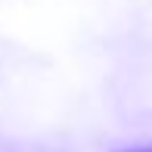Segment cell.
Returning <instances> with one entry per match:
<instances>
[{"instance_id":"obj_1","label":"cell","mask_w":152,"mask_h":152,"mask_svg":"<svg viewBox=\"0 0 152 152\" xmlns=\"http://www.w3.org/2000/svg\"><path fill=\"white\" fill-rule=\"evenodd\" d=\"M121 152H152V146H134V149H121Z\"/></svg>"}]
</instances>
